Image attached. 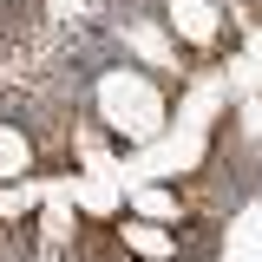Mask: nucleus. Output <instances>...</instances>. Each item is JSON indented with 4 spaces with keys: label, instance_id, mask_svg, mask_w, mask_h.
<instances>
[{
    "label": "nucleus",
    "instance_id": "nucleus-1",
    "mask_svg": "<svg viewBox=\"0 0 262 262\" xmlns=\"http://www.w3.org/2000/svg\"><path fill=\"white\" fill-rule=\"evenodd\" d=\"M92 118L118 144H151L164 131V118H170V92L144 66H105L92 79Z\"/></svg>",
    "mask_w": 262,
    "mask_h": 262
},
{
    "label": "nucleus",
    "instance_id": "nucleus-2",
    "mask_svg": "<svg viewBox=\"0 0 262 262\" xmlns=\"http://www.w3.org/2000/svg\"><path fill=\"white\" fill-rule=\"evenodd\" d=\"M164 27L177 33L184 59H216V53L236 46V27L216 0H164Z\"/></svg>",
    "mask_w": 262,
    "mask_h": 262
},
{
    "label": "nucleus",
    "instance_id": "nucleus-3",
    "mask_svg": "<svg viewBox=\"0 0 262 262\" xmlns=\"http://www.w3.org/2000/svg\"><path fill=\"white\" fill-rule=\"evenodd\" d=\"M118 39H125V53H131V66H144V72H184V46H177V33L164 27V13H131L125 27H118Z\"/></svg>",
    "mask_w": 262,
    "mask_h": 262
},
{
    "label": "nucleus",
    "instance_id": "nucleus-4",
    "mask_svg": "<svg viewBox=\"0 0 262 262\" xmlns=\"http://www.w3.org/2000/svg\"><path fill=\"white\" fill-rule=\"evenodd\" d=\"M112 243L125 249V262H184V236L170 223H151V216H118L112 223Z\"/></svg>",
    "mask_w": 262,
    "mask_h": 262
},
{
    "label": "nucleus",
    "instance_id": "nucleus-5",
    "mask_svg": "<svg viewBox=\"0 0 262 262\" xmlns=\"http://www.w3.org/2000/svg\"><path fill=\"white\" fill-rule=\"evenodd\" d=\"M39 170V131L27 118H0V184H20Z\"/></svg>",
    "mask_w": 262,
    "mask_h": 262
},
{
    "label": "nucleus",
    "instance_id": "nucleus-6",
    "mask_svg": "<svg viewBox=\"0 0 262 262\" xmlns=\"http://www.w3.org/2000/svg\"><path fill=\"white\" fill-rule=\"evenodd\" d=\"M131 216H151V223L184 229L190 203H184V190H170V184H131Z\"/></svg>",
    "mask_w": 262,
    "mask_h": 262
},
{
    "label": "nucleus",
    "instance_id": "nucleus-7",
    "mask_svg": "<svg viewBox=\"0 0 262 262\" xmlns=\"http://www.w3.org/2000/svg\"><path fill=\"white\" fill-rule=\"evenodd\" d=\"M33 210H39V196H33L27 184H0V223L7 229H27Z\"/></svg>",
    "mask_w": 262,
    "mask_h": 262
},
{
    "label": "nucleus",
    "instance_id": "nucleus-8",
    "mask_svg": "<svg viewBox=\"0 0 262 262\" xmlns=\"http://www.w3.org/2000/svg\"><path fill=\"white\" fill-rule=\"evenodd\" d=\"M7 7H13V0H0V13H7Z\"/></svg>",
    "mask_w": 262,
    "mask_h": 262
}]
</instances>
